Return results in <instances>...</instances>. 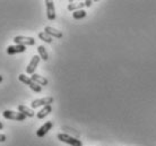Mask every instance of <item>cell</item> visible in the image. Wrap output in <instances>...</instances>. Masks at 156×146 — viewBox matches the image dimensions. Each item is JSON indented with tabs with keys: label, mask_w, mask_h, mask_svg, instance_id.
Returning <instances> with one entry per match:
<instances>
[{
	"label": "cell",
	"mask_w": 156,
	"mask_h": 146,
	"mask_svg": "<svg viewBox=\"0 0 156 146\" xmlns=\"http://www.w3.org/2000/svg\"><path fill=\"white\" fill-rule=\"evenodd\" d=\"M18 78H20V82H23L24 84H26V85H28V87L31 88L32 91L36 92V93H40V92L42 91V87L40 86L39 84H36L33 79L31 78V77H28V76L24 75V74H20V76H18Z\"/></svg>",
	"instance_id": "6da1fadb"
},
{
	"label": "cell",
	"mask_w": 156,
	"mask_h": 146,
	"mask_svg": "<svg viewBox=\"0 0 156 146\" xmlns=\"http://www.w3.org/2000/svg\"><path fill=\"white\" fill-rule=\"evenodd\" d=\"M57 137H58L60 142L67 143V144H69L71 146H83V143L80 142V139L74 138V137H71V136L67 134H58Z\"/></svg>",
	"instance_id": "7a4b0ae2"
},
{
	"label": "cell",
	"mask_w": 156,
	"mask_h": 146,
	"mask_svg": "<svg viewBox=\"0 0 156 146\" xmlns=\"http://www.w3.org/2000/svg\"><path fill=\"white\" fill-rule=\"evenodd\" d=\"M2 116H4L6 119H10V120H17V121H24L26 119V116H24L23 113L20 112H16V111L12 110H5L2 112Z\"/></svg>",
	"instance_id": "3957f363"
},
{
	"label": "cell",
	"mask_w": 156,
	"mask_h": 146,
	"mask_svg": "<svg viewBox=\"0 0 156 146\" xmlns=\"http://www.w3.org/2000/svg\"><path fill=\"white\" fill-rule=\"evenodd\" d=\"M14 42L18 45H34L35 44V40L31 37V36H23V35H18L14 37Z\"/></svg>",
	"instance_id": "277c9868"
},
{
	"label": "cell",
	"mask_w": 156,
	"mask_h": 146,
	"mask_svg": "<svg viewBox=\"0 0 156 146\" xmlns=\"http://www.w3.org/2000/svg\"><path fill=\"white\" fill-rule=\"evenodd\" d=\"M51 103H53V98L52 96H47V98H43V99H37L32 101L31 107L33 109H36L39 107H47V105H50Z\"/></svg>",
	"instance_id": "5b68a950"
},
{
	"label": "cell",
	"mask_w": 156,
	"mask_h": 146,
	"mask_svg": "<svg viewBox=\"0 0 156 146\" xmlns=\"http://www.w3.org/2000/svg\"><path fill=\"white\" fill-rule=\"evenodd\" d=\"M40 59H41V58H40L39 55H34V57L32 58V60L30 61V63H28V66L26 67V73H27V74H30V75L35 74L34 71H35L36 67H37V65H39Z\"/></svg>",
	"instance_id": "8992f818"
},
{
	"label": "cell",
	"mask_w": 156,
	"mask_h": 146,
	"mask_svg": "<svg viewBox=\"0 0 156 146\" xmlns=\"http://www.w3.org/2000/svg\"><path fill=\"white\" fill-rule=\"evenodd\" d=\"M45 5H47V16L49 20H55V8L53 1H50V0H47L45 1Z\"/></svg>",
	"instance_id": "52a82bcc"
},
{
	"label": "cell",
	"mask_w": 156,
	"mask_h": 146,
	"mask_svg": "<svg viewBox=\"0 0 156 146\" xmlns=\"http://www.w3.org/2000/svg\"><path fill=\"white\" fill-rule=\"evenodd\" d=\"M52 127H53V123H52V121H47L43 126H41L39 129H37V131H36V136H37V137H43L48 131L50 130Z\"/></svg>",
	"instance_id": "ba28073f"
},
{
	"label": "cell",
	"mask_w": 156,
	"mask_h": 146,
	"mask_svg": "<svg viewBox=\"0 0 156 146\" xmlns=\"http://www.w3.org/2000/svg\"><path fill=\"white\" fill-rule=\"evenodd\" d=\"M44 32H45L47 34H49L51 37H57V39H61V37H62V33H61V32L55 27H51V26H45Z\"/></svg>",
	"instance_id": "9c48e42d"
},
{
	"label": "cell",
	"mask_w": 156,
	"mask_h": 146,
	"mask_svg": "<svg viewBox=\"0 0 156 146\" xmlns=\"http://www.w3.org/2000/svg\"><path fill=\"white\" fill-rule=\"evenodd\" d=\"M26 50V47H24V45H18V44H16V45H9L7 48V53L8 55H15V53H22Z\"/></svg>",
	"instance_id": "30bf717a"
},
{
	"label": "cell",
	"mask_w": 156,
	"mask_h": 146,
	"mask_svg": "<svg viewBox=\"0 0 156 146\" xmlns=\"http://www.w3.org/2000/svg\"><path fill=\"white\" fill-rule=\"evenodd\" d=\"M85 7V1H79V2H73V1H69L68 4V10L69 12H76V10H80Z\"/></svg>",
	"instance_id": "8fae6325"
},
{
	"label": "cell",
	"mask_w": 156,
	"mask_h": 146,
	"mask_svg": "<svg viewBox=\"0 0 156 146\" xmlns=\"http://www.w3.org/2000/svg\"><path fill=\"white\" fill-rule=\"evenodd\" d=\"M31 78L33 79L36 84H39L40 86H47L48 85V79L44 78L43 76L39 75V74H33Z\"/></svg>",
	"instance_id": "7c38bea8"
},
{
	"label": "cell",
	"mask_w": 156,
	"mask_h": 146,
	"mask_svg": "<svg viewBox=\"0 0 156 146\" xmlns=\"http://www.w3.org/2000/svg\"><path fill=\"white\" fill-rule=\"evenodd\" d=\"M18 112H20V113H23L24 116H26V117H34V111H33V109H31V108H27L26 105H18Z\"/></svg>",
	"instance_id": "4fadbf2b"
},
{
	"label": "cell",
	"mask_w": 156,
	"mask_h": 146,
	"mask_svg": "<svg viewBox=\"0 0 156 146\" xmlns=\"http://www.w3.org/2000/svg\"><path fill=\"white\" fill-rule=\"evenodd\" d=\"M51 111H52V107H51V105H47V107H44L42 110H40L39 112H37L36 117H37L39 119H43L44 117H47Z\"/></svg>",
	"instance_id": "5bb4252c"
},
{
	"label": "cell",
	"mask_w": 156,
	"mask_h": 146,
	"mask_svg": "<svg viewBox=\"0 0 156 146\" xmlns=\"http://www.w3.org/2000/svg\"><path fill=\"white\" fill-rule=\"evenodd\" d=\"M37 51H39V55L41 59H43L44 61H47V60L49 59V55H48L47 50H45V48L43 47V45H39V47H37Z\"/></svg>",
	"instance_id": "9a60e30c"
},
{
	"label": "cell",
	"mask_w": 156,
	"mask_h": 146,
	"mask_svg": "<svg viewBox=\"0 0 156 146\" xmlns=\"http://www.w3.org/2000/svg\"><path fill=\"white\" fill-rule=\"evenodd\" d=\"M73 17L75 20H82L84 17H86V12L84 9H80V10H76V12H73Z\"/></svg>",
	"instance_id": "2e32d148"
},
{
	"label": "cell",
	"mask_w": 156,
	"mask_h": 146,
	"mask_svg": "<svg viewBox=\"0 0 156 146\" xmlns=\"http://www.w3.org/2000/svg\"><path fill=\"white\" fill-rule=\"evenodd\" d=\"M39 37H40V40H42V41L47 42V43H51V42L53 41L52 37H51L49 34H47L45 32H41V33H39Z\"/></svg>",
	"instance_id": "e0dca14e"
},
{
	"label": "cell",
	"mask_w": 156,
	"mask_h": 146,
	"mask_svg": "<svg viewBox=\"0 0 156 146\" xmlns=\"http://www.w3.org/2000/svg\"><path fill=\"white\" fill-rule=\"evenodd\" d=\"M6 135H4V134H0V143H4V142H6Z\"/></svg>",
	"instance_id": "ac0fdd59"
},
{
	"label": "cell",
	"mask_w": 156,
	"mask_h": 146,
	"mask_svg": "<svg viewBox=\"0 0 156 146\" xmlns=\"http://www.w3.org/2000/svg\"><path fill=\"white\" fill-rule=\"evenodd\" d=\"M92 4H93V2H92L90 0H87V1H85V6H86V7H90V6H92Z\"/></svg>",
	"instance_id": "d6986e66"
},
{
	"label": "cell",
	"mask_w": 156,
	"mask_h": 146,
	"mask_svg": "<svg viewBox=\"0 0 156 146\" xmlns=\"http://www.w3.org/2000/svg\"><path fill=\"white\" fill-rule=\"evenodd\" d=\"M4 129V125H2V123L0 121V130H2Z\"/></svg>",
	"instance_id": "ffe728a7"
},
{
	"label": "cell",
	"mask_w": 156,
	"mask_h": 146,
	"mask_svg": "<svg viewBox=\"0 0 156 146\" xmlns=\"http://www.w3.org/2000/svg\"><path fill=\"white\" fill-rule=\"evenodd\" d=\"M1 82H2V76L0 75V83H1Z\"/></svg>",
	"instance_id": "44dd1931"
}]
</instances>
